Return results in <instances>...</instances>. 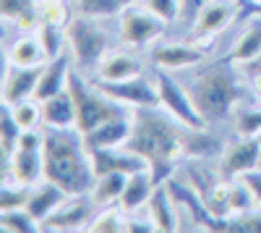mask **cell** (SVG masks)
Returning a JSON list of instances; mask_svg holds the SVG:
<instances>
[{"mask_svg":"<svg viewBox=\"0 0 261 233\" xmlns=\"http://www.w3.org/2000/svg\"><path fill=\"white\" fill-rule=\"evenodd\" d=\"M180 129L183 126L162 108L134 110V134L125 142V150L149 162L157 183L175 176L180 171L178 162L186 160V134Z\"/></svg>","mask_w":261,"mask_h":233,"instance_id":"1","label":"cell"},{"mask_svg":"<svg viewBox=\"0 0 261 233\" xmlns=\"http://www.w3.org/2000/svg\"><path fill=\"white\" fill-rule=\"evenodd\" d=\"M42 134H45V144H42L45 178L55 181L71 197L89 194L97 176L84 136L76 129H45Z\"/></svg>","mask_w":261,"mask_h":233,"instance_id":"2","label":"cell"},{"mask_svg":"<svg viewBox=\"0 0 261 233\" xmlns=\"http://www.w3.org/2000/svg\"><path fill=\"white\" fill-rule=\"evenodd\" d=\"M188 92L206 123L227 121L241 102V71L230 58H225L196 76L188 84Z\"/></svg>","mask_w":261,"mask_h":233,"instance_id":"3","label":"cell"},{"mask_svg":"<svg viewBox=\"0 0 261 233\" xmlns=\"http://www.w3.org/2000/svg\"><path fill=\"white\" fill-rule=\"evenodd\" d=\"M68 92L73 95V102H76V131L81 136L94 131L97 126L105 123L107 118L130 113V108L115 102L113 97H107L105 92H99L94 87L92 81H84V76H79V74H71Z\"/></svg>","mask_w":261,"mask_h":233,"instance_id":"4","label":"cell"},{"mask_svg":"<svg viewBox=\"0 0 261 233\" xmlns=\"http://www.w3.org/2000/svg\"><path fill=\"white\" fill-rule=\"evenodd\" d=\"M102 18L92 16H73L71 24L65 27V39H68L71 58L79 68L92 71L99 66L102 55L107 53V32L99 24Z\"/></svg>","mask_w":261,"mask_h":233,"instance_id":"5","label":"cell"},{"mask_svg":"<svg viewBox=\"0 0 261 233\" xmlns=\"http://www.w3.org/2000/svg\"><path fill=\"white\" fill-rule=\"evenodd\" d=\"M170 24L162 21L157 13H151L141 3H130L120 16H118V34L125 48H151L157 45V39L167 34Z\"/></svg>","mask_w":261,"mask_h":233,"instance_id":"6","label":"cell"},{"mask_svg":"<svg viewBox=\"0 0 261 233\" xmlns=\"http://www.w3.org/2000/svg\"><path fill=\"white\" fill-rule=\"evenodd\" d=\"M154 81H157V92H160V108L165 113H170L183 129H191V131L209 129V123L204 121V115L196 110V105L191 100V92L186 87H180V84L170 76V71L157 68L154 71Z\"/></svg>","mask_w":261,"mask_h":233,"instance_id":"7","label":"cell"},{"mask_svg":"<svg viewBox=\"0 0 261 233\" xmlns=\"http://www.w3.org/2000/svg\"><path fill=\"white\" fill-rule=\"evenodd\" d=\"M92 84L105 92L107 97H113L115 102L125 105L130 110L139 108H160V92H157V81L154 76H134L125 81H102V79H92Z\"/></svg>","mask_w":261,"mask_h":233,"instance_id":"8","label":"cell"},{"mask_svg":"<svg viewBox=\"0 0 261 233\" xmlns=\"http://www.w3.org/2000/svg\"><path fill=\"white\" fill-rule=\"evenodd\" d=\"M238 16H241V8L232 0H206L199 8V13L193 16L191 39L204 45V48H212L214 37L222 34Z\"/></svg>","mask_w":261,"mask_h":233,"instance_id":"9","label":"cell"},{"mask_svg":"<svg viewBox=\"0 0 261 233\" xmlns=\"http://www.w3.org/2000/svg\"><path fill=\"white\" fill-rule=\"evenodd\" d=\"M261 168V139L258 136H238L225 144L220 155V176L222 178H241L251 171Z\"/></svg>","mask_w":261,"mask_h":233,"instance_id":"10","label":"cell"},{"mask_svg":"<svg viewBox=\"0 0 261 233\" xmlns=\"http://www.w3.org/2000/svg\"><path fill=\"white\" fill-rule=\"evenodd\" d=\"M209 55V48L193 42L191 37H186L183 42H160L151 48V60L154 66L162 71H183V68H193L204 63V58Z\"/></svg>","mask_w":261,"mask_h":233,"instance_id":"11","label":"cell"},{"mask_svg":"<svg viewBox=\"0 0 261 233\" xmlns=\"http://www.w3.org/2000/svg\"><path fill=\"white\" fill-rule=\"evenodd\" d=\"M94 215H97V204L92 202V197L89 194H76V197L65 199L47 220H42V230L45 233H53V230H86Z\"/></svg>","mask_w":261,"mask_h":233,"instance_id":"12","label":"cell"},{"mask_svg":"<svg viewBox=\"0 0 261 233\" xmlns=\"http://www.w3.org/2000/svg\"><path fill=\"white\" fill-rule=\"evenodd\" d=\"M89 160L94 168V176H105V173H136L149 168V162L144 157H139L136 152L125 150V147H102V150H89Z\"/></svg>","mask_w":261,"mask_h":233,"instance_id":"13","label":"cell"},{"mask_svg":"<svg viewBox=\"0 0 261 233\" xmlns=\"http://www.w3.org/2000/svg\"><path fill=\"white\" fill-rule=\"evenodd\" d=\"M42 66H13L6 63V76H3V105H16L21 100H29L37 92Z\"/></svg>","mask_w":261,"mask_h":233,"instance_id":"14","label":"cell"},{"mask_svg":"<svg viewBox=\"0 0 261 233\" xmlns=\"http://www.w3.org/2000/svg\"><path fill=\"white\" fill-rule=\"evenodd\" d=\"M134 134V113H123L115 118H107L94 131L84 136L86 150H102V147H125V142Z\"/></svg>","mask_w":261,"mask_h":233,"instance_id":"15","label":"cell"},{"mask_svg":"<svg viewBox=\"0 0 261 233\" xmlns=\"http://www.w3.org/2000/svg\"><path fill=\"white\" fill-rule=\"evenodd\" d=\"M71 58L68 55H58V58H50L45 66H42V74H39V81H37V92H34V100L37 102H45L60 92L68 89V81H71Z\"/></svg>","mask_w":261,"mask_h":233,"instance_id":"16","label":"cell"},{"mask_svg":"<svg viewBox=\"0 0 261 233\" xmlns=\"http://www.w3.org/2000/svg\"><path fill=\"white\" fill-rule=\"evenodd\" d=\"M94 71H97V79L102 81H125V79L146 74L144 63L128 50H107Z\"/></svg>","mask_w":261,"mask_h":233,"instance_id":"17","label":"cell"},{"mask_svg":"<svg viewBox=\"0 0 261 233\" xmlns=\"http://www.w3.org/2000/svg\"><path fill=\"white\" fill-rule=\"evenodd\" d=\"M68 197H71V194L65 192V189H60L55 181L42 178L39 183L32 186V194H29V199H27L24 207L32 213V218L39 220V225H42V220H47Z\"/></svg>","mask_w":261,"mask_h":233,"instance_id":"18","label":"cell"},{"mask_svg":"<svg viewBox=\"0 0 261 233\" xmlns=\"http://www.w3.org/2000/svg\"><path fill=\"white\" fill-rule=\"evenodd\" d=\"M157 189V181H154V173H151V168H144V171H136L128 176V183H125V192L120 197V209L128 215H136L141 209L149 204L151 194H154Z\"/></svg>","mask_w":261,"mask_h":233,"instance_id":"19","label":"cell"},{"mask_svg":"<svg viewBox=\"0 0 261 233\" xmlns=\"http://www.w3.org/2000/svg\"><path fill=\"white\" fill-rule=\"evenodd\" d=\"M6 176L16 178L24 186H34L45 178V160L42 150H16L6 160Z\"/></svg>","mask_w":261,"mask_h":233,"instance_id":"20","label":"cell"},{"mask_svg":"<svg viewBox=\"0 0 261 233\" xmlns=\"http://www.w3.org/2000/svg\"><path fill=\"white\" fill-rule=\"evenodd\" d=\"M146 213H149L151 220H154L160 233H175V230H180L178 204H175V197L170 194L167 183H157L154 194H151V199L146 204Z\"/></svg>","mask_w":261,"mask_h":233,"instance_id":"21","label":"cell"},{"mask_svg":"<svg viewBox=\"0 0 261 233\" xmlns=\"http://www.w3.org/2000/svg\"><path fill=\"white\" fill-rule=\"evenodd\" d=\"M243 13V11H241ZM251 18L246 21V27L238 34L235 45L230 50V60L235 66H243V63H251L261 55V11H248Z\"/></svg>","mask_w":261,"mask_h":233,"instance_id":"22","label":"cell"},{"mask_svg":"<svg viewBox=\"0 0 261 233\" xmlns=\"http://www.w3.org/2000/svg\"><path fill=\"white\" fill-rule=\"evenodd\" d=\"M39 105H42V123H45V129H76V102L68 89Z\"/></svg>","mask_w":261,"mask_h":233,"instance_id":"23","label":"cell"},{"mask_svg":"<svg viewBox=\"0 0 261 233\" xmlns=\"http://www.w3.org/2000/svg\"><path fill=\"white\" fill-rule=\"evenodd\" d=\"M6 63H13V66H45L47 55L34 32H21L13 45L6 48Z\"/></svg>","mask_w":261,"mask_h":233,"instance_id":"24","label":"cell"},{"mask_svg":"<svg viewBox=\"0 0 261 233\" xmlns=\"http://www.w3.org/2000/svg\"><path fill=\"white\" fill-rule=\"evenodd\" d=\"M0 16L6 24H16L18 32H37L39 27L37 0H0Z\"/></svg>","mask_w":261,"mask_h":233,"instance_id":"25","label":"cell"},{"mask_svg":"<svg viewBox=\"0 0 261 233\" xmlns=\"http://www.w3.org/2000/svg\"><path fill=\"white\" fill-rule=\"evenodd\" d=\"M125 183H128V173H105V176H97L89 197H92V202L97 207L118 204L123 192H125Z\"/></svg>","mask_w":261,"mask_h":233,"instance_id":"26","label":"cell"},{"mask_svg":"<svg viewBox=\"0 0 261 233\" xmlns=\"http://www.w3.org/2000/svg\"><path fill=\"white\" fill-rule=\"evenodd\" d=\"M222 150H225V144L214 134H209V129H201V131L186 129V157L209 160L214 155H222Z\"/></svg>","mask_w":261,"mask_h":233,"instance_id":"27","label":"cell"},{"mask_svg":"<svg viewBox=\"0 0 261 233\" xmlns=\"http://www.w3.org/2000/svg\"><path fill=\"white\" fill-rule=\"evenodd\" d=\"M86 233H128V213H123L120 204L99 207Z\"/></svg>","mask_w":261,"mask_h":233,"instance_id":"28","label":"cell"},{"mask_svg":"<svg viewBox=\"0 0 261 233\" xmlns=\"http://www.w3.org/2000/svg\"><path fill=\"white\" fill-rule=\"evenodd\" d=\"M71 3L79 16L110 18V16H120L134 0H71Z\"/></svg>","mask_w":261,"mask_h":233,"instance_id":"29","label":"cell"},{"mask_svg":"<svg viewBox=\"0 0 261 233\" xmlns=\"http://www.w3.org/2000/svg\"><path fill=\"white\" fill-rule=\"evenodd\" d=\"M0 230L3 233H39L42 225L39 220L32 218L27 207H16V209H0Z\"/></svg>","mask_w":261,"mask_h":233,"instance_id":"30","label":"cell"},{"mask_svg":"<svg viewBox=\"0 0 261 233\" xmlns=\"http://www.w3.org/2000/svg\"><path fill=\"white\" fill-rule=\"evenodd\" d=\"M34 34H37V39H39L42 50H45L47 60L63 55V48L68 45V39H65V27H58V24H47V21H39V27H37Z\"/></svg>","mask_w":261,"mask_h":233,"instance_id":"31","label":"cell"},{"mask_svg":"<svg viewBox=\"0 0 261 233\" xmlns=\"http://www.w3.org/2000/svg\"><path fill=\"white\" fill-rule=\"evenodd\" d=\"M37 13H39V21L68 27L76 11H73V3H68V0H37Z\"/></svg>","mask_w":261,"mask_h":233,"instance_id":"32","label":"cell"},{"mask_svg":"<svg viewBox=\"0 0 261 233\" xmlns=\"http://www.w3.org/2000/svg\"><path fill=\"white\" fill-rule=\"evenodd\" d=\"M21 126L16 123V118L11 115V108L3 105V115H0V152H3V160H8L16 147H18V139H21Z\"/></svg>","mask_w":261,"mask_h":233,"instance_id":"33","label":"cell"},{"mask_svg":"<svg viewBox=\"0 0 261 233\" xmlns=\"http://www.w3.org/2000/svg\"><path fill=\"white\" fill-rule=\"evenodd\" d=\"M29 194H32V186H24V183H18L16 178L3 173V183H0V209L24 207Z\"/></svg>","mask_w":261,"mask_h":233,"instance_id":"34","label":"cell"},{"mask_svg":"<svg viewBox=\"0 0 261 233\" xmlns=\"http://www.w3.org/2000/svg\"><path fill=\"white\" fill-rule=\"evenodd\" d=\"M217 233H261V207L238 218H225Z\"/></svg>","mask_w":261,"mask_h":233,"instance_id":"35","label":"cell"},{"mask_svg":"<svg viewBox=\"0 0 261 233\" xmlns=\"http://www.w3.org/2000/svg\"><path fill=\"white\" fill-rule=\"evenodd\" d=\"M11 115L16 118V123L21 129H37V123L42 121V105L34 97L21 100V102L11 105Z\"/></svg>","mask_w":261,"mask_h":233,"instance_id":"36","label":"cell"},{"mask_svg":"<svg viewBox=\"0 0 261 233\" xmlns=\"http://www.w3.org/2000/svg\"><path fill=\"white\" fill-rule=\"evenodd\" d=\"M144 8H149L151 13H157L167 24H175L183 16V0H139Z\"/></svg>","mask_w":261,"mask_h":233,"instance_id":"37","label":"cell"},{"mask_svg":"<svg viewBox=\"0 0 261 233\" xmlns=\"http://www.w3.org/2000/svg\"><path fill=\"white\" fill-rule=\"evenodd\" d=\"M235 136H261V108L246 110L235 118Z\"/></svg>","mask_w":261,"mask_h":233,"instance_id":"38","label":"cell"},{"mask_svg":"<svg viewBox=\"0 0 261 233\" xmlns=\"http://www.w3.org/2000/svg\"><path fill=\"white\" fill-rule=\"evenodd\" d=\"M154 230H157V225L149 218V213H146V218H139V213L128 215V233H154Z\"/></svg>","mask_w":261,"mask_h":233,"instance_id":"39","label":"cell"},{"mask_svg":"<svg viewBox=\"0 0 261 233\" xmlns=\"http://www.w3.org/2000/svg\"><path fill=\"white\" fill-rule=\"evenodd\" d=\"M241 178L248 183V189L253 192L256 202L261 204V168H256V171H251V173H246V176H241Z\"/></svg>","mask_w":261,"mask_h":233,"instance_id":"40","label":"cell"},{"mask_svg":"<svg viewBox=\"0 0 261 233\" xmlns=\"http://www.w3.org/2000/svg\"><path fill=\"white\" fill-rule=\"evenodd\" d=\"M206 3V0H183V16L180 18H191L193 21V16L199 13V8Z\"/></svg>","mask_w":261,"mask_h":233,"instance_id":"41","label":"cell"},{"mask_svg":"<svg viewBox=\"0 0 261 233\" xmlns=\"http://www.w3.org/2000/svg\"><path fill=\"white\" fill-rule=\"evenodd\" d=\"M251 89H253V95L261 100V74H256V76H251Z\"/></svg>","mask_w":261,"mask_h":233,"instance_id":"42","label":"cell"},{"mask_svg":"<svg viewBox=\"0 0 261 233\" xmlns=\"http://www.w3.org/2000/svg\"><path fill=\"white\" fill-rule=\"evenodd\" d=\"M246 6V11H261V6H251V3H243ZM243 11V8H241Z\"/></svg>","mask_w":261,"mask_h":233,"instance_id":"43","label":"cell"},{"mask_svg":"<svg viewBox=\"0 0 261 233\" xmlns=\"http://www.w3.org/2000/svg\"><path fill=\"white\" fill-rule=\"evenodd\" d=\"M243 3H251V6H261V0H243Z\"/></svg>","mask_w":261,"mask_h":233,"instance_id":"44","label":"cell"},{"mask_svg":"<svg viewBox=\"0 0 261 233\" xmlns=\"http://www.w3.org/2000/svg\"><path fill=\"white\" fill-rule=\"evenodd\" d=\"M258 139H261V136H258Z\"/></svg>","mask_w":261,"mask_h":233,"instance_id":"45","label":"cell"}]
</instances>
